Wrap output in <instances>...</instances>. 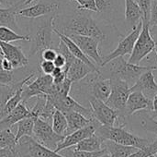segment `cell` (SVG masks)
Returning <instances> with one entry per match:
<instances>
[{
  "mask_svg": "<svg viewBox=\"0 0 157 157\" xmlns=\"http://www.w3.org/2000/svg\"><path fill=\"white\" fill-rule=\"evenodd\" d=\"M71 2H75L77 4V9L98 12L95 0H68Z\"/></svg>",
  "mask_w": 157,
  "mask_h": 157,
  "instance_id": "d590c367",
  "label": "cell"
},
{
  "mask_svg": "<svg viewBox=\"0 0 157 157\" xmlns=\"http://www.w3.org/2000/svg\"><path fill=\"white\" fill-rule=\"evenodd\" d=\"M3 2H4V0H0V5H1V4H2Z\"/></svg>",
  "mask_w": 157,
  "mask_h": 157,
  "instance_id": "11a10c76",
  "label": "cell"
},
{
  "mask_svg": "<svg viewBox=\"0 0 157 157\" xmlns=\"http://www.w3.org/2000/svg\"><path fill=\"white\" fill-rule=\"evenodd\" d=\"M143 11L136 0H125V20L131 30L143 20Z\"/></svg>",
  "mask_w": 157,
  "mask_h": 157,
  "instance_id": "7402d4cb",
  "label": "cell"
},
{
  "mask_svg": "<svg viewBox=\"0 0 157 157\" xmlns=\"http://www.w3.org/2000/svg\"><path fill=\"white\" fill-rule=\"evenodd\" d=\"M0 55H2V53H1V49H0Z\"/></svg>",
  "mask_w": 157,
  "mask_h": 157,
  "instance_id": "6f0895ef",
  "label": "cell"
},
{
  "mask_svg": "<svg viewBox=\"0 0 157 157\" xmlns=\"http://www.w3.org/2000/svg\"><path fill=\"white\" fill-rule=\"evenodd\" d=\"M93 72L100 73V72L95 70L94 68H92L90 66H88L82 60L75 57V60L70 65V67L67 70L66 76L73 82H76V81H79L85 79L86 76L90 75Z\"/></svg>",
  "mask_w": 157,
  "mask_h": 157,
  "instance_id": "44dd1931",
  "label": "cell"
},
{
  "mask_svg": "<svg viewBox=\"0 0 157 157\" xmlns=\"http://www.w3.org/2000/svg\"><path fill=\"white\" fill-rule=\"evenodd\" d=\"M33 1H35V0H26V1L24 2V4H23V6H26V5H28V4H29V3H31V2H33Z\"/></svg>",
  "mask_w": 157,
  "mask_h": 157,
  "instance_id": "f5cc1de1",
  "label": "cell"
},
{
  "mask_svg": "<svg viewBox=\"0 0 157 157\" xmlns=\"http://www.w3.org/2000/svg\"><path fill=\"white\" fill-rule=\"evenodd\" d=\"M0 41L10 43V42H16V41H29L30 37L29 35H21L16 31H14L12 29L8 27L0 26Z\"/></svg>",
  "mask_w": 157,
  "mask_h": 157,
  "instance_id": "1f68e13d",
  "label": "cell"
},
{
  "mask_svg": "<svg viewBox=\"0 0 157 157\" xmlns=\"http://www.w3.org/2000/svg\"><path fill=\"white\" fill-rule=\"evenodd\" d=\"M107 65L109 66L110 78L123 80L128 82L131 87L137 81V80L144 71L149 69L157 70L156 67H143L129 63L123 58V56H119L109 62Z\"/></svg>",
  "mask_w": 157,
  "mask_h": 157,
  "instance_id": "277c9868",
  "label": "cell"
},
{
  "mask_svg": "<svg viewBox=\"0 0 157 157\" xmlns=\"http://www.w3.org/2000/svg\"><path fill=\"white\" fill-rule=\"evenodd\" d=\"M52 128L53 131L61 136H65V131L67 130V120L65 115L60 110H55L52 116Z\"/></svg>",
  "mask_w": 157,
  "mask_h": 157,
  "instance_id": "f546056e",
  "label": "cell"
},
{
  "mask_svg": "<svg viewBox=\"0 0 157 157\" xmlns=\"http://www.w3.org/2000/svg\"><path fill=\"white\" fill-rule=\"evenodd\" d=\"M34 75L35 73H30L24 79L18 81H16L12 85H1L0 84V111L4 107L5 104L7 102V100L16 93V91L19 89L20 87H23L24 85H26L28 82H29V81L34 77Z\"/></svg>",
  "mask_w": 157,
  "mask_h": 157,
  "instance_id": "4316f807",
  "label": "cell"
},
{
  "mask_svg": "<svg viewBox=\"0 0 157 157\" xmlns=\"http://www.w3.org/2000/svg\"><path fill=\"white\" fill-rule=\"evenodd\" d=\"M143 127L146 130L156 134L157 136V120H155V118H144L143 120Z\"/></svg>",
  "mask_w": 157,
  "mask_h": 157,
  "instance_id": "ab89813d",
  "label": "cell"
},
{
  "mask_svg": "<svg viewBox=\"0 0 157 157\" xmlns=\"http://www.w3.org/2000/svg\"><path fill=\"white\" fill-rule=\"evenodd\" d=\"M25 1H26V0H15V3H14V4H17V5L21 8Z\"/></svg>",
  "mask_w": 157,
  "mask_h": 157,
  "instance_id": "f907efd6",
  "label": "cell"
},
{
  "mask_svg": "<svg viewBox=\"0 0 157 157\" xmlns=\"http://www.w3.org/2000/svg\"><path fill=\"white\" fill-rule=\"evenodd\" d=\"M150 32L152 34V36L154 38H156L157 37V26L155 27H150Z\"/></svg>",
  "mask_w": 157,
  "mask_h": 157,
  "instance_id": "c3c4849f",
  "label": "cell"
},
{
  "mask_svg": "<svg viewBox=\"0 0 157 157\" xmlns=\"http://www.w3.org/2000/svg\"><path fill=\"white\" fill-rule=\"evenodd\" d=\"M153 71L154 69L144 71L137 80V81L131 87V92L141 91L147 98L152 100V98L157 94V83Z\"/></svg>",
  "mask_w": 157,
  "mask_h": 157,
  "instance_id": "2e32d148",
  "label": "cell"
},
{
  "mask_svg": "<svg viewBox=\"0 0 157 157\" xmlns=\"http://www.w3.org/2000/svg\"><path fill=\"white\" fill-rule=\"evenodd\" d=\"M28 117H32L30 109L27 106L26 103L21 101L10 114L0 120V131L13 128L18 121Z\"/></svg>",
  "mask_w": 157,
  "mask_h": 157,
  "instance_id": "d6986e66",
  "label": "cell"
},
{
  "mask_svg": "<svg viewBox=\"0 0 157 157\" xmlns=\"http://www.w3.org/2000/svg\"><path fill=\"white\" fill-rule=\"evenodd\" d=\"M156 155V157H157V154H156V155Z\"/></svg>",
  "mask_w": 157,
  "mask_h": 157,
  "instance_id": "91938a15",
  "label": "cell"
},
{
  "mask_svg": "<svg viewBox=\"0 0 157 157\" xmlns=\"http://www.w3.org/2000/svg\"><path fill=\"white\" fill-rule=\"evenodd\" d=\"M54 29L67 36H70L72 34L89 36L98 39L99 42H102L106 39L105 33L98 27L93 18L89 14L82 12V10L80 13L75 14L65 24L61 25L59 29Z\"/></svg>",
  "mask_w": 157,
  "mask_h": 157,
  "instance_id": "6da1fadb",
  "label": "cell"
},
{
  "mask_svg": "<svg viewBox=\"0 0 157 157\" xmlns=\"http://www.w3.org/2000/svg\"><path fill=\"white\" fill-rule=\"evenodd\" d=\"M2 65H3V70H6V71H12V70L14 69L12 63H11L8 59H6V57H4V56H3Z\"/></svg>",
  "mask_w": 157,
  "mask_h": 157,
  "instance_id": "7dc6e473",
  "label": "cell"
},
{
  "mask_svg": "<svg viewBox=\"0 0 157 157\" xmlns=\"http://www.w3.org/2000/svg\"><path fill=\"white\" fill-rule=\"evenodd\" d=\"M16 143V133L12 128L0 131V148H13Z\"/></svg>",
  "mask_w": 157,
  "mask_h": 157,
  "instance_id": "836d02e7",
  "label": "cell"
},
{
  "mask_svg": "<svg viewBox=\"0 0 157 157\" xmlns=\"http://www.w3.org/2000/svg\"><path fill=\"white\" fill-rule=\"evenodd\" d=\"M15 79H14V72L12 71H6L1 70L0 71V84L1 85H12L14 84Z\"/></svg>",
  "mask_w": 157,
  "mask_h": 157,
  "instance_id": "74e56055",
  "label": "cell"
},
{
  "mask_svg": "<svg viewBox=\"0 0 157 157\" xmlns=\"http://www.w3.org/2000/svg\"><path fill=\"white\" fill-rule=\"evenodd\" d=\"M18 9H20V7L17 4H13L9 7H0V26L8 27L17 33L22 31L16 19Z\"/></svg>",
  "mask_w": 157,
  "mask_h": 157,
  "instance_id": "603a6c76",
  "label": "cell"
},
{
  "mask_svg": "<svg viewBox=\"0 0 157 157\" xmlns=\"http://www.w3.org/2000/svg\"><path fill=\"white\" fill-rule=\"evenodd\" d=\"M82 50V52L90 59H92L97 65L101 67L102 64V56L98 51V44L99 41L96 38L78 35V34H72L69 36Z\"/></svg>",
  "mask_w": 157,
  "mask_h": 157,
  "instance_id": "4fadbf2b",
  "label": "cell"
},
{
  "mask_svg": "<svg viewBox=\"0 0 157 157\" xmlns=\"http://www.w3.org/2000/svg\"><path fill=\"white\" fill-rule=\"evenodd\" d=\"M14 150L17 157H65L37 143L32 136H24L20 138L14 146Z\"/></svg>",
  "mask_w": 157,
  "mask_h": 157,
  "instance_id": "52a82bcc",
  "label": "cell"
},
{
  "mask_svg": "<svg viewBox=\"0 0 157 157\" xmlns=\"http://www.w3.org/2000/svg\"><path fill=\"white\" fill-rule=\"evenodd\" d=\"M63 151H65V153H67V155H64L65 157H99L106 153V150L104 148L96 152H86V151L75 150L74 147H69Z\"/></svg>",
  "mask_w": 157,
  "mask_h": 157,
  "instance_id": "e575fe53",
  "label": "cell"
},
{
  "mask_svg": "<svg viewBox=\"0 0 157 157\" xmlns=\"http://www.w3.org/2000/svg\"><path fill=\"white\" fill-rule=\"evenodd\" d=\"M35 118H34V117H28V118H25L22 120L18 121L16 124L17 125V130H16V141L17 142L24 136H32Z\"/></svg>",
  "mask_w": 157,
  "mask_h": 157,
  "instance_id": "f1b7e54d",
  "label": "cell"
},
{
  "mask_svg": "<svg viewBox=\"0 0 157 157\" xmlns=\"http://www.w3.org/2000/svg\"><path fill=\"white\" fill-rule=\"evenodd\" d=\"M155 48V41L150 32L149 22L143 21L142 31L135 42L133 50L128 59L129 63L139 65L143 59L150 55Z\"/></svg>",
  "mask_w": 157,
  "mask_h": 157,
  "instance_id": "5b68a950",
  "label": "cell"
},
{
  "mask_svg": "<svg viewBox=\"0 0 157 157\" xmlns=\"http://www.w3.org/2000/svg\"><path fill=\"white\" fill-rule=\"evenodd\" d=\"M40 68L42 71L43 74H47V75H51L52 72L53 71L55 65L53 63V61H49V60H42L40 64Z\"/></svg>",
  "mask_w": 157,
  "mask_h": 157,
  "instance_id": "b9f144b4",
  "label": "cell"
},
{
  "mask_svg": "<svg viewBox=\"0 0 157 157\" xmlns=\"http://www.w3.org/2000/svg\"><path fill=\"white\" fill-rule=\"evenodd\" d=\"M154 156V155L152 154L150 148H149V145L146 146L145 148L144 149H138L135 153L132 154L131 155H129L128 157H150Z\"/></svg>",
  "mask_w": 157,
  "mask_h": 157,
  "instance_id": "ee69618b",
  "label": "cell"
},
{
  "mask_svg": "<svg viewBox=\"0 0 157 157\" xmlns=\"http://www.w3.org/2000/svg\"><path fill=\"white\" fill-rule=\"evenodd\" d=\"M150 157H156V155H154V156H150Z\"/></svg>",
  "mask_w": 157,
  "mask_h": 157,
  "instance_id": "680465c9",
  "label": "cell"
},
{
  "mask_svg": "<svg viewBox=\"0 0 157 157\" xmlns=\"http://www.w3.org/2000/svg\"><path fill=\"white\" fill-rule=\"evenodd\" d=\"M142 28H143V20L140 21V23L134 29H132V31L126 37H124L122 40L120 41L116 49H114L112 52H110L108 56L102 57L101 68L105 67L109 62H110L111 60H113L119 56H124L126 55H131L133 50L135 42L142 31Z\"/></svg>",
  "mask_w": 157,
  "mask_h": 157,
  "instance_id": "9c48e42d",
  "label": "cell"
},
{
  "mask_svg": "<svg viewBox=\"0 0 157 157\" xmlns=\"http://www.w3.org/2000/svg\"><path fill=\"white\" fill-rule=\"evenodd\" d=\"M102 143L103 141L97 135L93 134L92 136L84 139L80 143H78L76 145L72 146L75 150H81V151H86V152H96L102 149Z\"/></svg>",
  "mask_w": 157,
  "mask_h": 157,
  "instance_id": "83f0119b",
  "label": "cell"
},
{
  "mask_svg": "<svg viewBox=\"0 0 157 157\" xmlns=\"http://www.w3.org/2000/svg\"><path fill=\"white\" fill-rule=\"evenodd\" d=\"M53 63H54L55 67L64 68V67L66 65V59H65V57L62 54L58 53L56 57H55V59L53 60Z\"/></svg>",
  "mask_w": 157,
  "mask_h": 157,
  "instance_id": "bcb514c9",
  "label": "cell"
},
{
  "mask_svg": "<svg viewBox=\"0 0 157 157\" xmlns=\"http://www.w3.org/2000/svg\"><path fill=\"white\" fill-rule=\"evenodd\" d=\"M22 90H23V87H20L19 89H17L16 93L5 104L4 107L0 111V120L6 118L8 114H10L17 107V105L22 101V96H21Z\"/></svg>",
  "mask_w": 157,
  "mask_h": 157,
  "instance_id": "4dcf8cb0",
  "label": "cell"
},
{
  "mask_svg": "<svg viewBox=\"0 0 157 157\" xmlns=\"http://www.w3.org/2000/svg\"><path fill=\"white\" fill-rule=\"evenodd\" d=\"M91 96L106 102L111 93L110 79H104L101 73H96V76L91 79Z\"/></svg>",
  "mask_w": 157,
  "mask_h": 157,
  "instance_id": "ffe728a7",
  "label": "cell"
},
{
  "mask_svg": "<svg viewBox=\"0 0 157 157\" xmlns=\"http://www.w3.org/2000/svg\"><path fill=\"white\" fill-rule=\"evenodd\" d=\"M149 25L150 27L157 26V0H152Z\"/></svg>",
  "mask_w": 157,
  "mask_h": 157,
  "instance_id": "60d3db41",
  "label": "cell"
},
{
  "mask_svg": "<svg viewBox=\"0 0 157 157\" xmlns=\"http://www.w3.org/2000/svg\"><path fill=\"white\" fill-rule=\"evenodd\" d=\"M139 6L141 7L144 17H143V21L144 22H149L150 19V12H151V5H152V0H136Z\"/></svg>",
  "mask_w": 157,
  "mask_h": 157,
  "instance_id": "8d00e7d4",
  "label": "cell"
},
{
  "mask_svg": "<svg viewBox=\"0 0 157 157\" xmlns=\"http://www.w3.org/2000/svg\"><path fill=\"white\" fill-rule=\"evenodd\" d=\"M0 157H17L13 148H0Z\"/></svg>",
  "mask_w": 157,
  "mask_h": 157,
  "instance_id": "f6af8a7d",
  "label": "cell"
},
{
  "mask_svg": "<svg viewBox=\"0 0 157 157\" xmlns=\"http://www.w3.org/2000/svg\"><path fill=\"white\" fill-rule=\"evenodd\" d=\"M111 81V93L105 102L112 109L116 110L120 117H125V106L131 93V86L123 80L109 78Z\"/></svg>",
  "mask_w": 157,
  "mask_h": 157,
  "instance_id": "8992f818",
  "label": "cell"
},
{
  "mask_svg": "<svg viewBox=\"0 0 157 157\" xmlns=\"http://www.w3.org/2000/svg\"><path fill=\"white\" fill-rule=\"evenodd\" d=\"M145 109H153V101L147 98L141 91L131 92L125 106V117Z\"/></svg>",
  "mask_w": 157,
  "mask_h": 157,
  "instance_id": "e0dca14e",
  "label": "cell"
},
{
  "mask_svg": "<svg viewBox=\"0 0 157 157\" xmlns=\"http://www.w3.org/2000/svg\"><path fill=\"white\" fill-rule=\"evenodd\" d=\"M153 111L157 112V94L155 95V97L153 98Z\"/></svg>",
  "mask_w": 157,
  "mask_h": 157,
  "instance_id": "681fc988",
  "label": "cell"
},
{
  "mask_svg": "<svg viewBox=\"0 0 157 157\" xmlns=\"http://www.w3.org/2000/svg\"><path fill=\"white\" fill-rule=\"evenodd\" d=\"M89 105L92 110L93 118L101 125L116 126L118 118H120L116 110L112 109L105 102L93 96L89 98Z\"/></svg>",
  "mask_w": 157,
  "mask_h": 157,
  "instance_id": "8fae6325",
  "label": "cell"
},
{
  "mask_svg": "<svg viewBox=\"0 0 157 157\" xmlns=\"http://www.w3.org/2000/svg\"><path fill=\"white\" fill-rule=\"evenodd\" d=\"M47 100L53 105V106L57 109L60 110L61 112L67 113L71 111L78 112L87 118H94L92 110L91 108H87L83 106L81 104H79L75 99L71 97L70 95L66 96H60V95H55V94H48L46 95Z\"/></svg>",
  "mask_w": 157,
  "mask_h": 157,
  "instance_id": "30bf717a",
  "label": "cell"
},
{
  "mask_svg": "<svg viewBox=\"0 0 157 157\" xmlns=\"http://www.w3.org/2000/svg\"><path fill=\"white\" fill-rule=\"evenodd\" d=\"M58 52L52 48V47H49V48H46L44 49L41 53H40V56H41V58L42 60H49V61H53L57 56Z\"/></svg>",
  "mask_w": 157,
  "mask_h": 157,
  "instance_id": "7bdbcfd3",
  "label": "cell"
},
{
  "mask_svg": "<svg viewBox=\"0 0 157 157\" xmlns=\"http://www.w3.org/2000/svg\"><path fill=\"white\" fill-rule=\"evenodd\" d=\"M125 124L121 126H105L99 125L95 134H97L102 141H112L120 144L133 146L138 149H144L151 143L148 139L142 138L132 134L124 129Z\"/></svg>",
  "mask_w": 157,
  "mask_h": 157,
  "instance_id": "7a4b0ae2",
  "label": "cell"
},
{
  "mask_svg": "<svg viewBox=\"0 0 157 157\" xmlns=\"http://www.w3.org/2000/svg\"><path fill=\"white\" fill-rule=\"evenodd\" d=\"M32 138L41 145L55 151L58 145L63 142L64 136L55 133L52 125L40 118H35Z\"/></svg>",
  "mask_w": 157,
  "mask_h": 157,
  "instance_id": "ba28073f",
  "label": "cell"
},
{
  "mask_svg": "<svg viewBox=\"0 0 157 157\" xmlns=\"http://www.w3.org/2000/svg\"><path fill=\"white\" fill-rule=\"evenodd\" d=\"M2 62H3V56L0 55V71L3 70V65H2Z\"/></svg>",
  "mask_w": 157,
  "mask_h": 157,
  "instance_id": "816d5d0a",
  "label": "cell"
},
{
  "mask_svg": "<svg viewBox=\"0 0 157 157\" xmlns=\"http://www.w3.org/2000/svg\"><path fill=\"white\" fill-rule=\"evenodd\" d=\"M54 30V16L46 15L44 18L37 19L33 25L30 37L31 47L29 56L41 53L44 49L52 47V32Z\"/></svg>",
  "mask_w": 157,
  "mask_h": 157,
  "instance_id": "3957f363",
  "label": "cell"
},
{
  "mask_svg": "<svg viewBox=\"0 0 157 157\" xmlns=\"http://www.w3.org/2000/svg\"><path fill=\"white\" fill-rule=\"evenodd\" d=\"M53 84L52 77L51 75L42 74L37 77V79L32 82H28L26 85L23 86L22 90V101L27 103L29 99L45 94L47 95Z\"/></svg>",
  "mask_w": 157,
  "mask_h": 157,
  "instance_id": "7c38bea8",
  "label": "cell"
},
{
  "mask_svg": "<svg viewBox=\"0 0 157 157\" xmlns=\"http://www.w3.org/2000/svg\"><path fill=\"white\" fill-rule=\"evenodd\" d=\"M102 148L106 150V152L110 157H128L138 150V148L136 147L120 144L108 140L103 141Z\"/></svg>",
  "mask_w": 157,
  "mask_h": 157,
  "instance_id": "484cf974",
  "label": "cell"
},
{
  "mask_svg": "<svg viewBox=\"0 0 157 157\" xmlns=\"http://www.w3.org/2000/svg\"><path fill=\"white\" fill-rule=\"evenodd\" d=\"M155 39V53H156L157 55V37L156 38H154Z\"/></svg>",
  "mask_w": 157,
  "mask_h": 157,
  "instance_id": "db71d44e",
  "label": "cell"
},
{
  "mask_svg": "<svg viewBox=\"0 0 157 157\" xmlns=\"http://www.w3.org/2000/svg\"><path fill=\"white\" fill-rule=\"evenodd\" d=\"M0 49L2 56L12 63L14 69L24 68L29 64V58L25 56L21 47L0 41Z\"/></svg>",
  "mask_w": 157,
  "mask_h": 157,
  "instance_id": "9a60e30c",
  "label": "cell"
},
{
  "mask_svg": "<svg viewBox=\"0 0 157 157\" xmlns=\"http://www.w3.org/2000/svg\"><path fill=\"white\" fill-rule=\"evenodd\" d=\"M95 4H96L98 12L104 13L112 7L114 4V0H95Z\"/></svg>",
  "mask_w": 157,
  "mask_h": 157,
  "instance_id": "f35d334b",
  "label": "cell"
},
{
  "mask_svg": "<svg viewBox=\"0 0 157 157\" xmlns=\"http://www.w3.org/2000/svg\"><path fill=\"white\" fill-rule=\"evenodd\" d=\"M99 125H101V124L94 118L92 120V122L89 125L86 126L85 128L77 130H75V131H74V132L64 136V139L58 145V147L56 148L55 152L60 153L61 151H63V150H64L66 148H69V147L76 145L78 143H80L84 139L92 136L93 134H95L96 130H97V128Z\"/></svg>",
  "mask_w": 157,
  "mask_h": 157,
  "instance_id": "5bb4252c",
  "label": "cell"
},
{
  "mask_svg": "<svg viewBox=\"0 0 157 157\" xmlns=\"http://www.w3.org/2000/svg\"><path fill=\"white\" fill-rule=\"evenodd\" d=\"M64 115H65V118L67 120V130L65 131V136L77 130L85 128L86 126L89 125L92 122V120L94 119V118H92V119L87 118L84 115H82L78 112H75V111L64 113Z\"/></svg>",
  "mask_w": 157,
  "mask_h": 157,
  "instance_id": "d4e9b609",
  "label": "cell"
},
{
  "mask_svg": "<svg viewBox=\"0 0 157 157\" xmlns=\"http://www.w3.org/2000/svg\"><path fill=\"white\" fill-rule=\"evenodd\" d=\"M22 157H33V156H22Z\"/></svg>",
  "mask_w": 157,
  "mask_h": 157,
  "instance_id": "9f6ffc18",
  "label": "cell"
},
{
  "mask_svg": "<svg viewBox=\"0 0 157 157\" xmlns=\"http://www.w3.org/2000/svg\"><path fill=\"white\" fill-rule=\"evenodd\" d=\"M59 8L58 3H38L27 8H20L17 10V15L23 18L37 19L46 15H50Z\"/></svg>",
  "mask_w": 157,
  "mask_h": 157,
  "instance_id": "ac0fdd59",
  "label": "cell"
},
{
  "mask_svg": "<svg viewBox=\"0 0 157 157\" xmlns=\"http://www.w3.org/2000/svg\"><path fill=\"white\" fill-rule=\"evenodd\" d=\"M53 31L59 36L60 40H62V41L66 44V46L68 47V49H69L70 52L74 55L75 57H76V58L82 60L83 62H85L86 64H87L88 66H90V67H91L92 68H94L95 70L100 72V70L97 68V66L95 65V63H93L92 60H90V58L87 57V56L82 52V50L78 47V45H77V44L69 37V36H67V35H65V34H63V33L59 32L56 29H54Z\"/></svg>",
  "mask_w": 157,
  "mask_h": 157,
  "instance_id": "cb8c5ba5",
  "label": "cell"
},
{
  "mask_svg": "<svg viewBox=\"0 0 157 157\" xmlns=\"http://www.w3.org/2000/svg\"><path fill=\"white\" fill-rule=\"evenodd\" d=\"M72 84H73V81L69 80L68 78H66L63 81L60 83H53L48 94H55V95H60V96L69 95L70 90L72 88Z\"/></svg>",
  "mask_w": 157,
  "mask_h": 157,
  "instance_id": "d6a6232c",
  "label": "cell"
}]
</instances>
